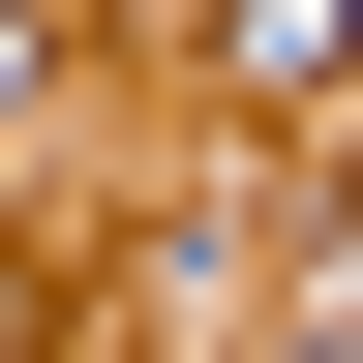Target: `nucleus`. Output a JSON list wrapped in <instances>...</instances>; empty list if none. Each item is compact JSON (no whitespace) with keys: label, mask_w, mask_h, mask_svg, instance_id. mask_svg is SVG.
Wrapping results in <instances>:
<instances>
[{"label":"nucleus","mask_w":363,"mask_h":363,"mask_svg":"<svg viewBox=\"0 0 363 363\" xmlns=\"http://www.w3.org/2000/svg\"><path fill=\"white\" fill-rule=\"evenodd\" d=\"M212 61L242 91H363V0H212Z\"/></svg>","instance_id":"1"}]
</instances>
